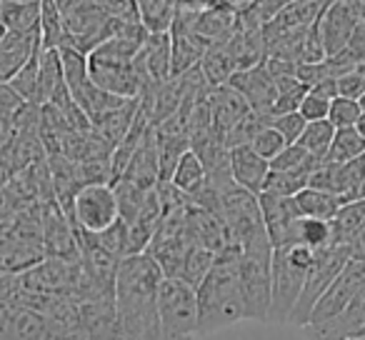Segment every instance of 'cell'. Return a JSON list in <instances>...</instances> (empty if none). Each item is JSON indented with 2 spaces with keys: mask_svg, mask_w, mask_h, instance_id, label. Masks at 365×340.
Returning a JSON list of instances; mask_svg holds the SVG:
<instances>
[{
  "mask_svg": "<svg viewBox=\"0 0 365 340\" xmlns=\"http://www.w3.org/2000/svg\"><path fill=\"white\" fill-rule=\"evenodd\" d=\"M163 273L150 253H133L120 258L115 273V313L123 340H163L158 315V288Z\"/></svg>",
  "mask_w": 365,
  "mask_h": 340,
  "instance_id": "1",
  "label": "cell"
},
{
  "mask_svg": "<svg viewBox=\"0 0 365 340\" xmlns=\"http://www.w3.org/2000/svg\"><path fill=\"white\" fill-rule=\"evenodd\" d=\"M198 295L200 338L245 320V298L240 288L238 258H215L210 273L195 288Z\"/></svg>",
  "mask_w": 365,
  "mask_h": 340,
  "instance_id": "2",
  "label": "cell"
},
{
  "mask_svg": "<svg viewBox=\"0 0 365 340\" xmlns=\"http://www.w3.org/2000/svg\"><path fill=\"white\" fill-rule=\"evenodd\" d=\"M145 38V36H143ZM143 38L135 36H113L98 43L88 53V71L96 86L103 91L115 93L120 98L140 96V83L135 73V56L140 51Z\"/></svg>",
  "mask_w": 365,
  "mask_h": 340,
  "instance_id": "3",
  "label": "cell"
},
{
  "mask_svg": "<svg viewBox=\"0 0 365 340\" xmlns=\"http://www.w3.org/2000/svg\"><path fill=\"white\" fill-rule=\"evenodd\" d=\"M315 263V250L308 245L290 243L273 248V265H270V313L268 323H288L305 278Z\"/></svg>",
  "mask_w": 365,
  "mask_h": 340,
  "instance_id": "4",
  "label": "cell"
},
{
  "mask_svg": "<svg viewBox=\"0 0 365 340\" xmlns=\"http://www.w3.org/2000/svg\"><path fill=\"white\" fill-rule=\"evenodd\" d=\"M270 265H273V243L268 235L243 245L238 258L240 288L245 298V320L268 323L270 313Z\"/></svg>",
  "mask_w": 365,
  "mask_h": 340,
  "instance_id": "5",
  "label": "cell"
},
{
  "mask_svg": "<svg viewBox=\"0 0 365 340\" xmlns=\"http://www.w3.org/2000/svg\"><path fill=\"white\" fill-rule=\"evenodd\" d=\"M158 315L163 340H200L198 295L180 278H163L158 288Z\"/></svg>",
  "mask_w": 365,
  "mask_h": 340,
  "instance_id": "6",
  "label": "cell"
},
{
  "mask_svg": "<svg viewBox=\"0 0 365 340\" xmlns=\"http://www.w3.org/2000/svg\"><path fill=\"white\" fill-rule=\"evenodd\" d=\"M66 215L78 225L81 230L88 233H101L108 225H113L120 218V208H118V195L113 183H86L76 190L71 208Z\"/></svg>",
  "mask_w": 365,
  "mask_h": 340,
  "instance_id": "7",
  "label": "cell"
},
{
  "mask_svg": "<svg viewBox=\"0 0 365 340\" xmlns=\"http://www.w3.org/2000/svg\"><path fill=\"white\" fill-rule=\"evenodd\" d=\"M345 263H348V253H345L343 245L333 243V245H328V248L315 250V263H313V268H310L308 278H305L303 293H300L288 323L300 325V328H305V325L310 323V313H313L315 303H318L320 295L328 290V285L335 280V275L345 268Z\"/></svg>",
  "mask_w": 365,
  "mask_h": 340,
  "instance_id": "8",
  "label": "cell"
},
{
  "mask_svg": "<svg viewBox=\"0 0 365 340\" xmlns=\"http://www.w3.org/2000/svg\"><path fill=\"white\" fill-rule=\"evenodd\" d=\"M170 33H148L140 43V51L135 56V73L140 83V96L150 93L160 83L173 76L170 71ZM138 96V98H140Z\"/></svg>",
  "mask_w": 365,
  "mask_h": 340,
  "instance_id": "9",
  "label": "cell"
},
{
  "mask_svg": "<svg viewBox=\"0 0 365 340\" xmlns=\"http://www.w3.org/2000/svg\"><path fill=\"white\" fill-rule=\"evenodd\" d=\"M365 283V263L360 260H348L345 268L335 275V280L328 285L320 300L315 303L313 313H310V323H323V320L335 318L338 313H343L345 305L355 298L360 288Z\"/></svg>",
  "mask_w": 365,
  "mask_h": 340,
  "instance_id": "10",
  "label": "cell"
},
{
  "mask_svg": "<svg viewBox=\"0 0 365 340\" xmlns=\"http://www.w3.org/2000/svg\"><path fill=\"white\" fill-rule=\"evenodd\" d=\"M258 200H260V210H263L265 230H268V238H270V243H273V248L293 243L295 225H298V218H300L295 198L260 193Z\"/></svg>",
  "mask_w": 365,
  "mask_h": 340,
  "instance_id": "11",
  "label": "cell"
},
{
  "mask_svg": "<svg viewBox=\"0 0 365 340\" xmlns=\"http://www.w3.org/2000/svg\"><path fill=\"white\" fill-rule=\"evenodd\" d=\"M228 86H233L235 91H240L245 96V101L250 103L255 113H263V115L270 118V110H273L275 103V93H278V86H275V78L268 73L265 63L253 68H240L230 76Z\"/></svg>",
  "mask_w": 365,
  "mask_h": 340,
  "instance_id": "12",
  "label": "cell"
},
{
  "mask_svg": "<svg viewBox=\"0 0 365 340\" xmlns=\"http://www.w3.org/2000/svg\"><path fill=\"white\" fill-rule=\"evenodd\" d=\"M363 325H365V283L355 293V298L345 305L343 313H338L330 320H323V323H308L305 325V335H308V340H345V338H353Z\"/></svg>",
  "mask_w": 365,
  "mask_h": 340,
  "instance_id": "13",
  "label": "cell"
},
{
  "mask_svg": "<svg viewBox=\"0 0 365 340\" xmlns=\"http://www.w3.org/2000/svg\"><path fill=\"white\" fill-rule=\"evenodd\" d=\"M208 105H210V115H213V128L223 135H228V130H233L240 120L253 113L250 103L245 101V96L240 91H235L233 86H215L208 91Z\"/></svg>",
  "mask_w": 365,
  "mask_h": 340,
  "instance_id": "14",
  "label": "cell"
},
{
  "mask_svg": "<svg viewBox=\"0 0 365 340\" xmlns=\"http://www.w3.org/2000/svg\"><path fill=\"white\" fill-rule=\"evenodd\" d=\"M355 26H358V16L350 11L348 3H345V0H333L318 21L325 53L335 56V53L345 51L355 33Z\"/></svg>",
  "mask_w": 365,
  "mask_h": 340,
  "instance_id": "15",
  "label": "cell"
},
{
  "mask_svg": "<svg viewBox=\"0 0 365 340\" xmlns=\"http://www.w3.org/2000/svg\"><path fill=\"white\" fill-rule=\"evenodd\" d=\"M228 158H230V173H233L235 183L255 195L263 193L265 178H268V173H270V160L258 155L250 143L230 148Z\"/></svg>",
  "mask_w": 365,
  "mask_h": 340,
  "instance_id": "16",
  "label": "cell"
},
{
  "mask_svg": "<svg viewBox=\"0 0 365 340\" xmlns=\"http://www.w3.org/2000/svg\"><path fill=\"white\" fill-rule=\"evenodd\" d=\"M120 178L133 180L135 185L145 190H153L160 183V155H158V130L155 125L148 128L145 138L138 145V150L133 153L130 163H128L125 173Z\"/></svg>",
  "mask_w": 365,
  "mask_h": 340,
  "instance_id": "17",
  "label": "cell"
},
{
  "mask_svg": "<svg viewBox=\"0 0 365 340\" xmlns=\"http://www.w3.org/2000/svg\"><path fill=\"white\" fill-rule=\"evenodd\" d=\"M38 46H41V28L38 31H6L0 41V83H11Z\"/></svg>",
  "mask_w": 365,
  "mask_h": 340,
  "instance_id": "18",
  "label": "cell"
},
{
  "mask_svg": "<svg viewBox=\"0 0 365 340\" xmlns=\"http://www.w3.org/2000/svg\"><path fill=\"white\" fill-rule=\"evenodd\" d=\"M48 258L43 243L0 235V275H23Z\"/></svg>",
  "mask_w": 365,
  "mask_h": 340,
  "instance_id": "19",
  "label": "cell"
},
{
  "mask_svg": "<svg viewBox=\"0 0 365 340\" xmlns=\"http://www.w3.org/2000/svg\"><path fill=\"white\" fill-rule=\"evenodd\" d=\"M240 26V13L215 3L195 16V33L208 43H225Z\"/></svg>",
  "mask_w": 365,
  "mask_h": 340,
  "instance_id": "20",
  "label": "cell"
},
{
  "mask_svg": "<svg viewBox=\"0 0 365 340\" xmlns=\"http://www.w3.org/2000/svg\"><path fill=\"white\" fill-rule=\"evenodd\" d=\"M41 46L43 48H71V33L66 26V13L58 0H41Z\"/></svg>",
  "mask_w": 365,
  "mask_h": 340,
  "instance_id": "21",
  "label": "cell"
},
{
  "mask_svg": "<svg viewBox=\"0 0 365 340\" xmlns=\"http://www.w3.org/2000/svg\"><path fill=\"white\" fill-rule=\"evenodd\" d=\"M168 180H170L178 190H182L185 195H193L195 190L203 188L205 180H208V170H205L203 158H200L193 148H188V150L180 155L178 165L173 168V173Z\"/></svg>",
  "mask_w": 365,
  "mask_h": 340,
  "instance_id": "22",
  "label": "cell"
},
{
  "mask_svg": "<svg viewBox=\"0 0 365 340\" xmlns=\"http://www.w3.org/2000/svg\"><path fill=\"white\" fill-rule=\"evenodd\" d=\"M295 198V205H298V213L303 218H320V220H333L335 213L343 205V198L335 193H328V190H318V188H303Z\"/></svg>",
  "mask_w": 365,
  "mask_h": 340,
  "instance_id": "23",
  "label": "cell"
},
{
  "mask_svg": "<svg viewBox=\"0 0 365 340\" xmlns=\"http://www.w3.org/2000/svg\"><path fill=\"white\" fill-rule=\"evenodd\" d=\"M135 11L148 33H168L178 16V0H135Z\"/></svg>",
  "mask_w": 365,
  "mask_h": 340,
  "instance_id": "24",
  "label": "cell"
},
{
  "mask_svg": "<svg viewBox=\"0 0 365 340\" xmlns=\"http://www.w3.org/2000/svg\"><path fill=\"white\" fill-rule=\"evenodd\" d=\"M200 71H203L208 86L215 88V86H225L230 81V76L238 71V66H235L225 43H210L203 61H200Z\"/></svg>",
  "mask_w": 365,
  "mask_h": 340,
  "instance_id": "25",
  "label": "cell"
},
{
  "mask_svg": "<svg viewBox=\"0 0 365 340\" xmlns=\"http://www.w3.org/2000/svg\"><path fill=\"white\" fill-rule=\"evenodd\" d=\"M66 83L63 58L58 48H43L41 53V78H38V105H48L53 93Z\"/></svg>",
  "mask_w": 365,
  "mask_h": 340,
  "instance_id": "26",
  "label": "cell"
},
{
  "mask_svg": "<svg viewBox=\"0 0 365 340\" xmlns=\"http://www.w3.org/2000/svg\"><path fill=\"white\" fill-rule=\"evenodd\" d=\"M330 223H333V243L343 245L360 228H365V198L343 203Z\"/></svg>",
  "mask_w": 365,
  "mask_h": 340,
  "instance_id": "27",
  "label": "cell"
},
{
  "mask_svg": "<svg viewBox=\"0 0 365 340\" xmlns=\"http://www.w3.org/2000/svg\"><path fill=\"white\" fill-rule=\"evenodd\" d=\"M365 153V135L358 128H335V138L325 155L328 163H348Z\"/></svg>",
  "mask_w": 365,
  "mask_h": 340,
  "instance_id": "28",
  "label": "cell"
},
{
  "mask_svg": "<svg viewBox=\"0 0 365 340\" xmlns=\"http://www.w3.org/2000/svg\"><path fill=\"white\" fill-rule=\"evenodd\" d=\"M293 243L308 245L313 250L328 248L333 245V223L330 220H320V218H298V225H295V235Z\"/></svg>",
  "mask_w": 365,
  "mask_h": 340,
  "instance_id": "29",
  "label": "cell"
},
{
  "mask_svg": "<svg viewBox=\"0 0 365 340\" xmlns=\"http://www.w3.org/2000/svg\"><path fill=\"white\" fill-rule=\"evenodd\" d=\"M278 86V93H275V103H273V110H270V118L280 115V113H290V110H298L303 98L308 96L310 88L300 81L298 76H285L275 81Z\"/></svg>",
  "mask_w": 365,
  "mask_h": 340,
  "instance_id": "30",
  "label": "cell"
},
{
  "mask_svg": "<svg viewBox=\"0 0 365 340\" xmlns=\"http://www.w3.org/2000/svg\"><path fill=\"white\" fill-rule=\"evenodd\" d=\"M333 138H335V125L328 120V118H323V120H310L308 125H305V130H303V135H300L298 143L313 158H318V160H325V155H328Z\"/></svg>",
  "mask_w": 365,
  "mask_h": 340,
  "instance_id": "31",
  "label": "cell"
},
{
  "mask_svg": "<svg viewBox=\"0 0 365 340\" xmlns=\"http://www.w3.org/2000/svg\"><path fill=\"white\" fill-rule=\"evenodd\" d=\"M6 31H38L41 28V3H8L3 8Z\"/></svg>",
  "mask_w": 365,
  "mask_h": 340,
  "instance_id": "32",
  "label": "cell"
},
{
  "mask_svg": "<svg viewBox=\"0 0 365 340\" xmlns=\"http://www.w3.org/2000/svg\"><path fill=\"white\" fill-rule=\"evenodd\" d=\"M41 53L43 46H38L33 51V56L26 61V66L16 73V78L11 81V86L16 88V93L23 98L26 103L38 105V78H41Z\"/></svg>",
  "mask_w": 365,
  "mask_h": 340,
  "instance_id": "33",
  "label": "cell"
},
{
  "mask_svg": "<svg viewBox=\"0 0 365 340\" xmlns=\"http://www.w3.org/2000/svg\"><path fill=\"white\" fill-rule=\"evenodd\" d=\"M318 163H320L318 158L310 155L300 143H288V145L270 160V168H273V170H298V173L310 175Z\"/></svg>",
  "mask_w": 365,
  "mask_h": 340,
  "instance_id": "34",
  "label": "cell"
},
{
  "mask_svg": "<svg viewBox=\"0 0 365 340\" xmlns=\"http://www.w3.org/2000/svg\"><path fill=\"white\" fill-rule=\"evenodd\" d=\"M308 173H298V170H273L270 168L268 178H265L263 193L283 195V198H293L303 188H308Z\"/></svg>",
  "mask_w": 365,
  "mask_h": 340,
  "instance_id": "35",
  "label": "cell"
},
{
  "mask_svg": "<svg viewBox=\"0 0 365 340\" xmlns=\"http://www.w3.org/2000/svg\"><path fill=\"white\" fill-rule=\"evenodd\" d=\"M288 3L293 0H253L245 11H240V23L250 28H265V23L273 21Z\"/></svg>",
  "mask_w": 365,
  "mask_h": 340,
  "instance_id": "36",
  "label": "cell"
},
{
  "mask_svg": "<svg viewBox=\"0 0 365 340\" xmlns=\"http://www.w3.org/2000/svg\"><path fill=\"white\" fill-rule=\"evenodd\" d=\"M360 115H363V108H360L358 101L345 96H335L330 101V110H328V120L333 123L335 128H353L358 125Z\"/></svg>",
  "mask_w": 365,
  "mask_h": 340,
  "instance_id": "37",
  "label": "cell"
},
{
  "mask_svg": "<svg viewBox=\"0 0 365 340\" xmlns=\"http://www.w3.org/2000/svg\"><path fill=\"white\" fill-rule=\"evenodd\" d=\"M250 145H253V150L258 153V155H263L265 160H273V158L278 155L285 145H288V140H285V138L268 123V125H263L258 133H255V138L250 140Z\"/></svg>",
  "mask_w": 365,
  "mask_h": 340,
  "instance_id": "38",
  "label": "cell"
},
{
  "mask_svg": "<svg viewBox=\"0 0 365 340\" xmlns=\"http://www.w3.org/2000/svg\"><path fill=\"white\" fill-rule=\"evenodd\" d=\"M270 125H273L288 143H298L300 135H303V130H305V125H308V120L300 115V110H290V113L273 115L270 118Z\"/></svg>",
  "mask_w": 365,
  "mask_h": 340,
  "instance_id": "39",
  "label": "cell"
},
{
  "mask_svg": "<svg viewBox=\"0 0 365 340\" xmlns=\"http://www.w3.org/2000/svg\"><path fill=\"white\" fill-rule=\"evenodd\" d=\"M363 93H365V61L338 78V96L358 101Z\"/></svg>",
  "mask_w": 365,
  "mask_h": 340,
  "instance_id": "40",
  "label": "cell"
},
{
  "mask_svg": "<svg viewBox=\"0 0 365 340\" xmlns=\"http://www.w3.org/2000/svg\"><path fill=\"white\" fill-rule=\"evenodd\" d=\"M300 115L305 118V120H323V118H328V110H330V98L320 96V93H313L308 91V96L303 98V103H300Z\"/></svg>",
  "mask_w": 365,
  "mask_h": 340,
  "instance_id": "41",
  "label": "cell"
},
{
  "mask_svg": "<svg viewBox=\"0 0 365 340\" xmlns=\"http://www.w3.org/2000/svg\"><path fill=\"white\" fill-rule=\"evenodd\" d=\"M18 210H23L21 200L13 195L11 185L0 183V223H3V220H8V218H13Z\"/></svg>",
  "mask_w": 365,
  "mask_h": 340,
  "instance_id": "42",
  "label": "cell"
},
{
  "mask_svg": "<svg viewBox=\"0 0 365 340\" xmlns=\"http://www.w3.org/2000/svg\"><path fill=\"white\" fill-rule=\"evenodd\" d=\"M345 253H348V260H360L365 263V228H360L353 238H348L343 243Z\"/></svg>",
  "mask_w": 365,
  "mask_h": 340,
  "instance_id": "43",
  "label": "cell"
},
{
  "mask_svg": "<svg viewBox=\"0 0 365 340\" xmlns=\"http://www.w3.org/2000/svg\"><path fill=\"white\" fill-rule=\"evenodd\" d=\"M218 0H178V11H185V13H200L205 8L215 6Z\"/></svg>",
  "mask_w": 365,
  "mask_h": 340,
  "instance_id": "44",
  "label": "cell"
},
{
  "mask_svg": "<svg viewBox=\"0 0 365 340\" xmlns=\"http://www.w3.org/2000/svg\"><path fill=\"white\" fill-rule=\"evenodd\" d=\"M350 11L358 16V21H365V0H345Z\"/></svg>",
  "mask_w": 365,
  "mask_h": 340,
  "instance_id": "45",
  "label": "cell"
},
{
  "mask_svg": "<svg viewBox=\"0 0 365 340\" xmlns=\"http://www.w3.org/2000/svg\"><path fill=\"white\" fill-rule=\"evenodd\" d=\"M218 3H223V6H228V8H233V11H245V8L253 3V0H218Z\"/></svg>",
  "mask_w": 365,
  "mask_h": 340,
  "instance_id": "46",
  "label": "cell"
},
{
  "mask_svg": "<svg viewBox=\"0 0 365 340\" xmlns=\"http://www.w3.org/2000/svg\"><path fill=\"white\" fill-rule=\"evenodd\" d=\"M355 128H358V130L365 135V113H363V115H360V120H358V125H355Z\"/></svg>",
  "mask_w": 365,
  "mask_h": 340,
  "instance_id": "47",
  "label": "cell"
},
{
  "mask_svg": "<svg viewBox=\"0 0 365 340\" xmlns=\"http://www.w3.org/2000/svg\"><path fill=\"white\" fill-rule=\"evenodd\" d=\"M8 3H41V0H8Z\"/></svg>",
  "mask_w": 365,
  "mask_h": 340,
  "instance_id": "48",
  "label": "cell"
},
{
  "mask_svg": "<svg viewBox=\"0 0 365 340\" xmlns=\"http://www.w3.org/2000/svg\"><path fill=\"white\" fill-rule=\"evenodd\" d=\"M358 103H360V108H363V113H365V93H363V96L358 98Z\"/></svg>",
  "mask_w": 365,
  "mask_h": 340,
  "instance_id": "49",
  "label": "cell"
},
{
  "mask_svg": "<svg viewBox=\"0 0 365 340\" xmlns=\"http://www.w3.org/2000/svg\"><path fill=\"white\" fill-rule=\"evenodd\" d=\"M363 198H365V185H363Z\"/></svg>",
  "mask_w": 365,
  "mask_h": 340,
  "instance_id": "50",
  "label": "cell"
}]
</instances>
